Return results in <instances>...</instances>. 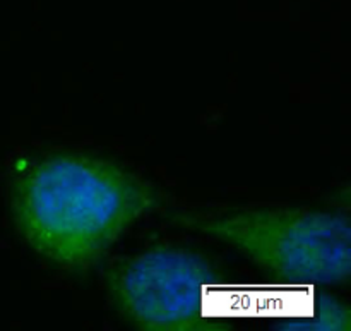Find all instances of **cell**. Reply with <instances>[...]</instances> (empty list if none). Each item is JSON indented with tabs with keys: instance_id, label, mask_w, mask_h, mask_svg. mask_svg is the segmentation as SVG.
<instances>
[{
	"instance_id": "cell-1",
	"label": "cell",
	"mask_w": 351,
	"mask_h": 331,
	"mask_svg": "<svg viewBox=\"0 0 351 331\" xmlns=\"http://www.w3.org/2000/svg\"><path fill=\"white\" fill-rule=\"evenodd\" d=\"M158 202L154 182L117 156L70 146L16 151L7 204L36 256L63 270L88 268Z\"/></svg>"
},
{
	"instance_id": "cell-2",
	"label": "cell",
	"mask_w": 351,
	"mask_h": 331,
	"mask_svg": "<svg viewBox=\"0 0 351 331\" xmlns=\"http://www.w3.org/2000/svg\"><path fill=\"white\" fill-rule=\"evenodd\" d=\"M189 230L226 244L276 283L296 288L350 278V214L320 206H226L192 209Z\"/></svg>"
},
{
	"instance_id": "cell-3",
	"label": "cell",
	"mask_w": 351,
	"mask_h": 331,
	"mask_svg": "<svg viewBox=\"0 0 351 331\" xmlns=\"http://www.w3.org/2000/svg\"><path fill=\"white\" fill-rule=\"evenodd\" d=\"M207 256L192 247L159 242L113 262L105 292L122 321L137 330H212L204 297L218 288Z\"/></svg>"
}]
</instances>
